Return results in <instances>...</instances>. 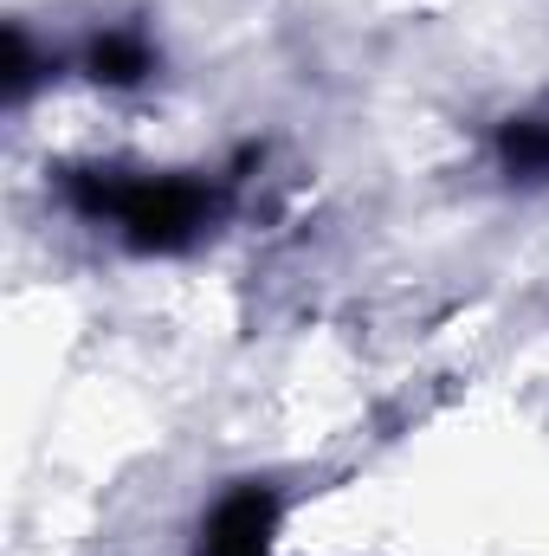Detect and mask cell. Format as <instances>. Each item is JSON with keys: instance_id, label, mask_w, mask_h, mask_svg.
I'll list each match as a JSON object with an SVG mask.
<instances>
[{"instance_id": "277c9868", "label": "cell", "mask_w": 549, "mask_h": 556, "mask_svg": "<svg viewBox=\"0 0 549 556\" xmlns=\"http://www.w3.org/2000/svg\"><path fill=\"white\" fill-rule=\"evenodd\" d=\"M498 168L511 181H549V117H511L498 130Z\"/></svg>"}, {"instance_id": "7a4b0ae2", "label": "cell", "mask_w": 549, "mask_h": 556, "mask_svg": "<svg viewBox=\"0 0 549 556\" xmlns=\"http://www.w3.org/2000/svg\"><path fill=\"white\" fill-rule=\"evenodd\" d=\"M272 525H278V498L266 485H240L201 525V556H272Z\"/></svg>"}, {"instance_id": "6da1fadb", "label": "cell", "mask_w": 549, "mask_h": 556, "mask_svg": "<svg viewBox=\"0 0 549 556\" xmlns=\"http://www.w3.org/2000/svg\"><path fill=\"white\" fill-rule=\"evenodd\" d=\"M72 207L91 214V220H111L124 227V240L142 253H175L188 247L207 220H214V188L207 181H188V175H72Z\"/></svg>"}, {"instance_id": "3957f363", "label": "cell", "mask_w": 549, "mask_h": 556, "mask_svg": "<svg viewBox=\"0 0 549 556\" xmlns=\"http://www.w3.org/2000/svg\"><path fill=\"white\" fill-rule=\"evenodd\" d=\"M85 72L98 78V85H142L149 72H155V52H149V39L142 33H104V39H91V52H85Z\"/></svg>"}]
</instances>
